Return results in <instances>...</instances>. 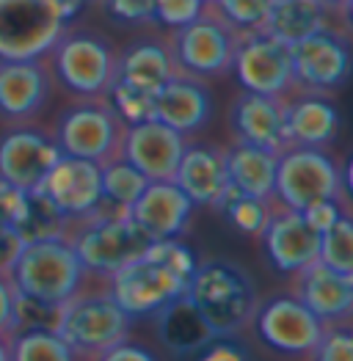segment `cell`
Here are the masks:
<instances>
[{"instance_id": "1", "label": "cell", "mask_w": 353, "mask_h": 361, "mask_svg": "<svg viewBox=\"0 0 353 361\" xmlns=\"http://www.w3.org/2000/svg\"><path fill=\"white\" fill-rule=\"evenodd\" d=\"M133 317L108 290V276L86 273L83 284L61 303L59 336L72 350V359L102 361L105 353L127 339Z\"/></svg>"}, {"instance_id": "2", "label": "cell", "mask_w": 353, "mask_h": 361, "mask_svg": "<svg viewBox=\"0 0 353 361\" xmlns=\"http://www.w3.org/2000/svg\"><path fill=\"white\" fill-rule=\"evenodd\" d=\"M185 298L199 309L213 336H237L249 329L260 303L251 276L229 259L196 265L188 276Z\"/></svg>"}, {"instance_id": "3", "label": "cell", "mask_w": 353, "mask_h": 361, "mask_svg": "<svg viewBox=\"0 0 353 361\" xmlns=\"http://www.w3.org/2000/svg\"><path fill=\"white\" fill-rule=\"evenodd\" d=\"M64 240L75 248L86 271L100 276H108L124 262L141 257L152 243L127 215V207H114L108 202L88 215L69 218Z\"/></svg>"}, {"instance_id": "4", "label": "cell", "mask_w": 353, "mask_h": 361, "mask_svg": "<svg viewBox=\"0 0 353 361\" xmlns=\"http://www.w3.org/2000/svg\"><path fill=\"white\" fill-rule=\"evenodd\" d=\"M243 36L246 30L232 25L215 3H205L196 20L169 28L163 42L172 53L176 75L207 80L232 69V59Z\"/></svg>"}, {"instance_id": "5", "label": "cell", "mask_w": 353, "mask_h": 361, "mask_svg": "<svg viewBox=\"0 0 353 361\" xmlns=\"http://www.w3.org/2000/svg\"><path fill=\"white\" fill-rule=\"evenodd\" d=\"M86 273L69 243L61 238H47L25 243L8 276L20 295L61 306L83 284Z\"/></svg>"}, {"instance_id": "6", "label": "cell", "mask_w": 353, "mask_h": 361, "mask_svg": "<svg viewBox=\"0 0 353 361\" xmlns=\"http://www.w3.org/2000/svg\"><path fill=\"white\" fill-rule=\"evenodd\" d=\"M127 121L116 114L108 97H83L69 105L56 121V144L64 154L105 166L121 157Z\"/></svg>"}, {"instance_id": "7", "label": "cell", "mask_w": 353, "mask_h": 361, "mask_svg": "<svg viewBox=\"0 0 353 361\" xmlns=\"http://www.w3.org/2000/svg\"><path fill=\"white\" fill-rule=\"evenodd\" d=\"M273 199L293 210H306L323 199L348 204V177L323 147H290L276 163Z\"/></svg>"}, {"instance_id": "8", "label": "cell", "mask_w": 353, "mask_h": 361, "mask_svg": "<svg viewBox=\"0 0 353 361\" xmlns=\"http://www.w3.org/2000/svg\"><path fill=\"white\" fill-rule=\"evenodd\" d=\"M50 72L78 97H105L116 75V47L91 30L64 28L47 50Z\"/></svg>"}, {"instance_id": "9", "label": "cell", "mask_w": 353, "mask_h": 361, "mask_svg": "<svg viewBox=\"0 0 353 361\" xmlns=\"http://www.w3.org/2000/svg\"><path fill=\"white\" fill-rule=\"evenodd\" d=\"M66 25L56 0H0V59H44Z\"/></svg>"}, {"instance_id": "10", "label": "cell", "mask_w": 353, "mask_h": 361, "mask_svg": "<svg viewBox=\"0 0 353 361\" xmlns=\"http://www.w3.org/2000/svg\"><path fill=\"white\" fill-rule=\"evenodd\" d=\"M188 279L163 265L160 259L149 257L147 251L121 268L108 273V290L116 298V303L136 320L149 317L166 303H172L185 293Z\"/></svg>"}, {"instance_id": "11", "label": "cell", "mask_w": 353, "mask_h": 361, "mask_svg": "<svg viewBox=\"0 0 353 361\" xmlns=\"http://www.w3.org/2000/svg\"><path fill=\"white\" fill-rule=\"evenodd\" d=\"M293 63V89L328 91L340 89L351 72V33L342 30H318L306 39L290 44Z\"/></svg>"}, {"instance_id": "12", "label": "cell", "mask_w": 353, "mask_h": 361, "mask_svg": "<svg viewBox=\"0 0 353 361\" xmlns=\"http://www.w3.org/2000/svg\"><path fill=\"white\" fill-rule=\"evenodd\" d=\"M251 326L268 348L287 356H304V359H312V350L323 329V323L293 293L270 295L268 301L257 303Z\"/></svg>"}, {"instance_id": "13", "label": "cell", "mask_w": 353, "mask_h": 361, "mask_svg": "<svg viewBox=\"0 0 353 361\" xmlns=\"http://www.w3.org/2000/svg\"><path fill=\"white\" fill-rule=\"evenodd\" d=\"M237 83L246 91L285 97L293 89V63H290V44L265 33V30H246L232 59Z\"/></svg>"}, {"instance_id": "14", "label": "cell", "mask_w": 353, "mask_h": 361, "mask_svg": "<svg viewBox=\"0 0 353 361\" xmlns=\"http://www.w3.org/2000/svg\"><path fill=\"white\" fill-rule=\"evenodd\" d=\"M61 154L53 135L28 124H14L0 135V180L20 190H36Z\"/></svg>"}, {"instance_id": "15", "label": "cell", "mask_w": 353, "mask_h": 361, "mask_svg": "<svg viewBox=\"0 0 353 361\" xmlns=\"http://www.w3.org/2000/svg\"><path fill=\"white\" fill-rule=\"evenodd\" d=\"M260 238L270 265L279 273H295L318 259L321 235L304 221L301 210L285 207L273 196L268 199V221Z\"/></svg>"}, {"instance_id": "16", "label": "cell", "mask_w": 353, "mask_h": 361, "mask_svg": "<svg viewBox=\"0 0 353 361\" xmlns=\"http://www.w3.org/2000/svg\"><path fill=\"white\" fill-rule=\"evenodd\" d=\"M36 190L66 218L88 215L105 202L100 185V166L72 154H61Z\"/></svg>"}, {"instance_id": "17", "label": "cell", "mask_w": 353, "mask_h": 361, "mask_svg": "<svg viewBox=\"0 0 353 361\" xmlns=\"http://www.w3.org/2000/svg\"><path fill=\"white\" fill-rule=\"evenodd\" d=\"M50 99V66L44 59H0V119L8 124L33 121Z\"/></svg>"}, {"instance_id": "18", "label": "cell", "mask_w": 353, "mask_h": 361, "mask_svg": "<svg viewBox=\"0 0 353 361\" xmlns=\"http://www.w3.org/2000/svg\"><path fill=\"white\" fill-rule=\"evenodd\" d=\"M188 147L185 135L160 119H144L127 124L121 157L130 160L149 182L174 180L179 157Z\"/></svg>"}, {"instance_id": "19", "label": "cell", "mask_w": 353, "mask_h": 361, "mask_svg": "<svg viewBox=\"0 0 353 361\" xmlns=\"http://www.w3.org/2000/svg\"><path fill=\"white\" fill-rule=\"evenodd\" d=\"M290 276H293V295L321 323H351L353 276L334 271L318 259Z\"/></svg>"}, {"instance_id": "20", "label": "cell", "mask_w": 353, "mask_h": 361, "mask_svg": "<svg viewBox=\"0 0 353 361\" xmlns=\"http://www.w3.org/2000/svg\"><path fill=\"white\" fill-rule=\"evenodd\" d=\"M229 130L235 141H246L276 154L290 149L285 133V97L243 89L229 108Z\"/></svg>"}, {"instance_id": "21", "label": "cell", "mask_w": 353, "mask_h": 361, "mask_svg": "<svg viewBox=\"0 0 353 361\" xmlns=\"http://www.w3.org/2000/svg\"><path fill=\"white\" fill-rule=\"evenodd\" d=\"M193 207L196 204L182 193L174 180H152L127 207V215L149 240H163L185 232Z\"/></svg>"}, {"instance_id": "22", "label": "cell", "mask_w": 353, "mask_h": 361, "mask_svg": "<svg viewBox=\"0 0 353 361\" xmlns=\"http://www.w3.org/2000/svg\"><path fill=\"white\" fill-rule=\"evenodd\" d=\"M285 133L287 147H325L340 133V111L325 94L290 89L285 94Z\"/></svg>"}, {"instance_id": "23", "label": "cell", "mask_w": 353, "mask_h": 361, "mask_svg": "<svg viewBox=\"0 0 353 361\" xmlns=\"http://www.w3.org/2000/svg\"><path fill=\"white\" fill-rule=\"evenodd\" d=\"M213 116V97L202 78L174 75L155 91V119L188 135L207 127Z\"/></svg>"}, {"instance_id": "24", "label": "cell", "mask_w": 353, "mask_h": 361, "mask_svg": "<svg viewBox=\"0 0 353 361\" xmlns=\"http://www.w3.org/2000/svg\"><path fill=\"white\" fill-rule=\"evenodd\" d=\"M265 33L282 39L285 44H293L298 39H306L318 30H351V20L337 14L323 0H273L270 11L265 17Z\"/></svg>"}, {"instance_id": "25", "label": "cell", "mask_w": 353, "mask_h": 361, "mask_svg": "<svg viewBox=\"0 0 353 361\" xmlns=\"http://www.w3.org/2000/svg\"><path fill=\"white\" fill-rule=\"evenodd\" d=\"M174 182L193 204L218 207L227 190L232 188L227 177V166H224V149L185 147L174 171Z\"/></svg>"}, {"instance_id": "26", "label": "cell", "mask_w": 353, "mask_h": 361, "mask_svg": "<svg viewBox=\"0 0 353 361\" xmlns=\"http://www.w3.org/2000/svg\"><path fill=\"white\" fill-rule=\"evenodd\" d=\"M155 326L163 348L174 356H199L215 339L199 309L185 298V293L155 312Z\"/></svg>"}, {"instance_id": "27", "label": "cell", "mask_w": 353, "mask_h": 361, "mask_svg": "<svg viewBox=\"0 0 353 361\" xmlns=\"http://www.w3.org/2000/svg\"><path fill=\"white\" fill-rule=\"evenodd\" d=\"M174 61L166 47V42L155 39H141L127 47L116 50V75L114 80H121L136 89L155 91L160 89L169 78H174Z\"/></svg>"}, {"instance_id": "28", "label": "cell", "mask_w": 353, "mask_h": 361, "mask_svg": "<svg viewBox=\"0 0 353 361\" xmlns=\"http://www.w3.org/2000/svg\"><path fill=\"white\" fill-rule=\"evenodd\" d=\"M276 163L279 154L246 141H232V147L224 149V166L229 185L240 193L270 199L273 196V180H276Z\"/></svg>"}, {"instance_id": "29", "label": "cell", "mask_w": 353, "mask_h": 361, "mask_svg": "<svg viewBox=\"0 0 353 361\" xmlns=\"http://www.w3.org/2000/svg\"><path fill=\"white\" fill-rule=\"evenodd\" d=\"M100 185H102V199L114 207H130L141 190L149 185V180L124 157L111 160L100 166Z\"/></svg>"}, {"instance_id": "30", "label": "cell", "mask_w": 353, "mask_h": 361, "mask_svg": "<svg viewBox=\"0 0 353 361\" xmlns=\"http://www.w3.org/2000/svg\"><path fill=\"white\" fill-rule=\"evenodd\" d=\"M11 361H72V350L53 329H28L8 339Z\"/></svg>"}, {"instance_id": "31", "label": "cell", "mask_w": 353, "mask_h": 361, "mask_svg": "<svg viewBox=\"0 0 353 361\" xmlns=\"http://www.w3.org/2000/svg\"><path fill=\"white\" fill-rule=\"evenodd\" d=\"M66 215L59 212L39 190H28V204H25V215L17 224V232L23 243L30 240H47V238H61L66 232Z\"/></svg>"}, {"instance_id": "32", "label": "cell", "mask_w": 353, "mask_h": 361, "mask_svg": "<svg viewBox=\"0 0 353 361\" xmlns=\"http://www.w3.org/2000/svg\"><path fill=\"white\" fill-rule=\"evenodd\" d=\"M227 215V221L246 238H260L268 221V199H257L249 193H240L237 188H229L221 204L215 207Z\"/></svg>"}, {"instance_id": "33", "label": "cell", "mask_w": 353, "mask_h": 361, "mask_svg": "<svg viewBox=\"0 0 353 361\" xmlns=\"http://www.w3.org/2000/svg\"><path fill=\"white\" fill-rule=\"evenodd\" d=\"M318 262H323V265L334 268V271L353 276V218L351 215H342V218L334 221L325 232H321Z\"/></svg>"}, {"instance_id": "34", "label": "cell", "mask_w": 353, "mask_h": 361, "mask_svg": "<svg viewBox=\"0 0 353 361\" xmlns=\"http://www.w3.org/2000/svg\"><path fill=\"white\" fill-rule=\"evenodd\" d=\"M105 97L111 99V105L116 108V114L127 124L155 119V94L152 91L136 89V86H127L121 80H114Z\"/></svg>"}, {"instance_id": "35", "label": "cell", "mask_w": 353, "mask_h": 361, "mask_svg": "<svg viewBox=\"0 0 353 361\" xmlns=\"http://www.w3.org/2000/svg\"><path fill=\"white\" fill-rule=\"evenodd\" d=\"M318 361H353V334L351 323H323L321 339L312 350Z\"/></svg>"}, {"instance_id": "36", "label": "cell", "mask_w": 353, "mask_h": 361, "mask_svg": "<svg viewBox=\"0 0 353 361\" xmlns=\"http://www.w3.org/2000/svg\"><path fill=\"white\" fill-rule=\"evenodd\" d=\"M213 3L240 30H260L273 0H213Z\"/></svg>"}, {"instance_id": "37", "label": "cell", "mask_w": 353, "mask_h": 361, "mask_svg": "<svg viewBox=\"0 0 353 361\" xmlns=\"http://www.w3.org/2000/svg\"><path fill=\"white\" fill-rule=\"evenodd\" d=\"M205 0H155V23L163 28H179L199 17Z\"/></svg>"}, {"instance_id": "38", "label": "cell", "mask_w": 353, "mask_h": 361, "mask_svg": "<svg viewBox=\"0 0 353 361\" xmlns=\"http://www.w3.org/2000/svg\"><path fill=\"white\" fill-rule=\"evenodd\" d=\"M304 215V221L321 235L325 232L334 221H340L342 215H351V207L345 204V202H340V199H323V202H315V204H309L306 210H301Z\"/></svg>"}, {"instance_id": "39", "label": "cell", "mask_w": 353, "mask_h": 361, "mask_svg": "<svg viewBox=\"0 0 353 361\" xmlns=\"http://www.w3.org/2000/svg\"><path fill=\"white\" fill-rule=\"evenodd\" d=\"M28 204V190H20L17 185L0 180V224L3 226H14L23 221Z\"/></svg>"}, {"instance_id": "40", "label": "cell", "mask_w": 353, "mask_h": 361, "mask_svg": "<svg viewBox=\"0 0 353 361\" xmlns=\"http://www.w3.org/2000/svg\"><path fill=\"white\" fill-rule=\"evenodd\" d=\"M17 287L8 273H0V336L8 342L17 334Z\"/></svg>"}, {"instance_id": "41", "label": "cell", "mask_w": 353, "mask_h": 361, "mask_svg": "<svg viewBox=\"0 0 353 361\" xmlns=\"http://www.w3.org/2000/svg\"><path fill=\"white\" fill-rule=\"evenodd\" d=\"M102 8L121 23H155V0H102Z\"/></svg>"}, {"instance_id": "42", "label": "cell", "mask_w": 353, "mask_h": 361, "mask_svg": "<svg viewBox=\"0 0 353 361\" xmlns=\"http://www.w3.org/2000/svg\"><path fill=\"white\" fill-rule=\"evenodd\" d=\"M246 356H249V350L243 345H235V339H229V336H215L199 353V359L205 361H243Z\"/></svg>"}, {"instance_id": "43", "label": "cell", "mask_w": 353, "mask_h": 361, "mask_svg": "<svg viewBox=\"0 0 353 361\" xmlns=\"http://www.w3.org/2000/svg\"><path fill=\"white\" fill-rule=\"evenodd\" d=\"M23 245L25 243H23L20 232L14 226H3L0 224V273L11 271V265H14V259H17Z\"/></svg>"}, {"instance_id": "44", "label": "cell", "mask_w": 353, "mask_h": 361, "mask_svg": "<svg viewBox=\"0 0 353 361\" xmlns=\"http://www.w3.org/2000/svg\"><path fill=\"white\" fill-rule=\"evenodd\" d=\"M102 361H152L144 348H136L130 339H121L119 345H114L108 353H105V359Z\"/></svg>"}, {"instance_id": "45", "label": "cell", "mask_w": 353, "mask_h": 361, "mask_svg": "<svg viewBox=\"0 0 353 361\" xmlns=\"http://www.w3.org/2000/svg\"><path fill=\"white\" fill-rule=\"evenodd\" d=\"M56 3H59V8L64 11L66 20H75L86 6V0H56Z\"/></svg>"}, {"instance_id": "46", "label": "cell", "mask_w": 353, "mask_h": 361, "mask_svg": "<svg viewBox=\"0 0 353 361\" xmlns=\"http://www.w3.org/2000/svg\"><path fill=\"white\" fill-rule=\"evenodd\" d=\"M323 3H328L337 14H342V17H348L351 20V6H353V0H323Z\"/></svg>"}, {"instance_id": "47", "label": "cell", "mask_w": 353, "mask_h": 361, "mask_svg": "<svg viewBox=\"0 0 353 361\" xmlns=\"http://www.w3.org/2000/svg\"><path fill=\"white\" fill-rule=\"evenodd\" d=\"M0 361H11L8 359V342L0 336Z\"/></svg>"}, {"instance_id": "48", "label": "cell", "mask_w": 353, "mask_h": 361, "mask_svg": "<svg viewBox=\"0 0 353 361\" xmlns=\"http://www.w3.org/2000/svg\"><path fill=\"white\" fill-rule=\"evenodd\" d=\"M86 3H94V6H102V0H86Z\"/></svg>"}, {"instance_id": "49", "label": "cell", "mask_w": 353, "mask_h": 361, "mask_svg": "<svg viewBox=\"0 0 353 361\" xmlns=\"http://www.w3.org/2000/svg\"><path fill=\"white\" fill-rule=\"evenodd\" d=\"M205 3H213V0H205Z\"/></svg>"}]
</instances>
